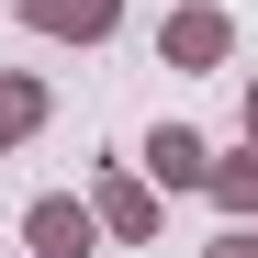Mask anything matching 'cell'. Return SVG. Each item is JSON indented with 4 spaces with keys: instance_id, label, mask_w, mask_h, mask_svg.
Masks as SVG:
<instances>
[{
    "instance_id": "1",
    "label": "cell",
    "mask_w": 258,
    "mask_h": 258,
    "mask_svg": "<svg viewBox=\"0 0 258 258\" xmlns=\"http://www.w3.org/2000/svg\"><path fill=\"white\" fill-rule=\"evenodd\" d=\"M225 56H236V12H213V0H180L157 23V68H225Z\"/></svg>"
},
{
    "instance_id": "2",
    "label": "cell",
    "mask_w": 258,
    "mask_h": 258,
    "mask_svg": "<svg viewBox=\"0 0 258 258\" xmlns=\"http://www.w3.org/2000/svg\"><path fill=\"white\" fill-rule=\"evenodd\" d=\"M90 225H101V236H123V247H146V236L168 225V202L135 180V168H101V180H90Z\"/></svg>"
},
{
    "instance_id": "3",
    "label": "cell",
    "mask_w": 258,
    "mask_h": 258,
    "mask_svg": "<svg viewBox=\"0 0 258 258\" xmlns=\"http://www.w3.org/2000/svg\"><path fill=\"white\" fill-rule=\"evenodd\" d=\"M23 247H34V258H90L101 225H90L79 191H34V202H23Z\"/></svg>"
},
{
    "instance_id": "4",
    "label": "cell",
    "mask_w": 258,
    "mask_h": 258,
    "mask_svg": "<svg viewBox=\"0 0 258 258\" xmlns=\"http://www.w3.org/2000/svg\"><path fill=\"white\" fill-rule=\"evenodd\" d=\"M12 23L56 34V45H101V34L123 23V0H12Z\"/></svg>"
},
{
    "instance_id": "5",
    "label": "cell",
    "mask_w": 258,
    "mask_h": 258,
    "mask_svg": "<svg viewBox=\"0 0 258 258\" xmlns=\"http://www.w3.org/2000/svg\"><path fill=\"white\" fill-rule=\"evenodd\" d=\"M202 135H191V123H157V135H146V157H135V180L146 191H202Z\"/></svg>"
},
{
    "instance_id": "6",
    "label": "cell",
    "mask_w": 258,
    "mask_h": 258,
    "mask_svg": "<svg viewBox=\"0 0 258 258\" xmlns=\"http://www.w3.org/2000/svg\"><path fill=\"white\" fill-rule=\"evenodd\" d=\"M202 191L225 202V225H247V213H258V157H236V146H213V157H202Z\"/></svg>"
},
{
    "instance_id": "7",
    "label": "cell",
    "mask_w": 258,
    "mask_h": 258,
    "mask_svg": "<svg viewBox=\"0 0 258 258\" xmlns=\"http://www.w3.org/2000/svg\"><path fill=\"white\" fill-rule=\"evenodd\" d=\"M34 123H45V79H23V68H12V79H0V157H12Z\"/></svg>"
},
{
    "instance_id": "8",
    "label": "cell",
    "mask_w": 258,
    "mask_h": 258,
    "mask_svg": "<svg viewBox=\"0 0 258 258\" xmlns=\"http://www.w3.org/2000/svg\"><path fill=\"white\" fill-rule=\"evenodd\" d=\"M202 258H258V236H247V225H225V236H213Z\"/></svg>"
}]
</instances>
